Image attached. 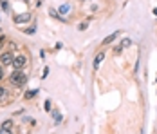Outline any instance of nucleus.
I'll return each mask as SVG.
<instances>
[{
	"mask_svg": "<svg viewBox=\"0 0 157 134\" xmlns=\"http://www.w3.org/2000/svg\"><path fill=\"white\" fill-rule=\"evenodd\" d=\"M117 35H119V31H116V33H112V35H109L105 40H103V45H109V44H112L116 38H117Z\"/></svg>",
	"mask_w": 157,
	"mask_h": 134,
	"instance_id": "nucleus-6",
	"label": "nucleus"
},
{
	"mask_svg": "<svg viewBox=\"0 0 157 134\" xmlns=\"http://www.w3.org/2000/svg\"><path fill=\"white\" fill-rule=\"evenodd\" d=\"M154 15H155V16H157V9H154Z\"/></svg>",
	"mask_w": 157,
	"mask_h": 134,
	"instance_id": "nucleus-16",
	"label": "nucleus"
},
{
	"mask_svg": "<svg viewBox=\"0 0 157 134\" xmlns=\"http://www.w3.org/2000/svg\"><path fill=\"white\" fill-rule=\"evenodd\" d=\"M24 31H25V33H31V35H33V33H34V27H29V29H24Z\"/></svg>",
	"mask_w": 157,
	"mask_h": 134,
	"instance_id": "nucleus-14",
	"label": "nucleus"
},
{
	"mask_svg": "<svg viewBox=\"0 0 157 134\" xmlns=\"http://www.w3.org/2000/svg\"><path fill=\"white\" fill-rule=\"evenodd\" d=\"M29 20H31V15H29V13H24V15L15 16V22H16V24H24V22H29Z\"/></svg>",
	"mask_w": 157,
	"mask_h": 134,
	"instance_id": "nucleus-4",
	"label": "nucleus"
},
{
	"mask_svg": "<svg viewBox=\"0 0 157 134\" xmlns=\"http://www.w3.org/2000/svg\"><path fill=\"white\" fill-rule=\"evenodd\" d=\"M11 127H13V121H11V120H6V121L2 123V131H9Z\"/></svg>",
	"mask_w": 157,
	"mask_h": 134,
	"instance_id": "nucleus-8",
	"label": "nucleus"
},
{
	"mask_svg": "<svg viewBox=\"0 0 157 134\" xmlns=\"http://www.w3.org/2000/svg\"><path fill=\"white\" fill-rule=\"evenodd\" d=\"M9 82H11L15 87H24V85L27 83V76H25V73H22L20 69H16L15 73H11Z\"/></svg>",
	"mask_w": 157,
	"mask_h": 134,
	"instance_id": "nucleus-1",
	"label": "nucleus"
},
{
	"mask_svg": "<svg viewBox=\"0 0 157 134\" xmlns=\"http://www.w3.org/2000/svg\"><path fill=\"white\" fill-rule=\"evenodd\" d=\"M4 98H6V89L0 87V100H4Z\"/></svg>",
	"mask_w": 157,
	"mask_h": 134,
	"instance_id": "nucleus-10",
	"label": "nucleus"
},
{
	"mask_svg": "<svg viewBox=\"0 0 157 134\" xmlns=\"http://www.w3.org/2000/svg\"><path fill=\"white\" fill-rule=\"evenodd\" d=\"M54 121H56V123H60V121H62V116H60L58 112H54Z\"/></svg>",
	"mask_w": 157,
	"mask_h": 134,
	"instance_id": "nucleus-12",
	"label": "nucleus"
},
{
	"mask_svg": "<svg viewBox=\"0 0 157 134\" xmlns=\"http://www.w3.org/2000/svg\"><path fill=\"white\" fill-rule=\"evenodd\" d=\"M13 60H15V56H13L11 53H4V55L0 56V62H2V65H9V63H13Z\"/></svg>",
	"mask_w": 157,
	"mask_h": 134,
	"instance_id": "nucleus-3",
	"label": "nucleus"
},
{
	"mask_svg": "<svg viewBox=\"0 0 157 134\" xmlns=\"http://www.w3.org/2000/svg\"><path fill=\"white\" fill-rule=\"evenodd\" d=\"M67 11H69V6H67V4H65V6H62V7H60V13H67Z\"/></svg>",
	"mask_w": 157,
	"mask_h": 134,
	"instance_id": "nucleus-11",
	"label": "nucleus"
},
{
	"mask_svg": "<svg viewBox=\"0 0 157 134\" xmlns=\"http://www.w3.org/2000/svg\"><path fill=\"white\" fill-rule=\"evenodd\" d=\"M83 2H85V0H83Z\"/></svg>",
	"mask_w": 157,
	"mask_h": 134,
	"instance_id": "nucleus-18",
	"label": "nucleus"
},
{
	"mask_svg": "<svg viewBox=\"0 0 157 134\" xmlns=\"http://www.w3.org/2000/svg\"><path fill=\"white\" fill-rule=\"evenodd\" d=\"M2 76H4V71H2V67H0V80H2Z\"/></svg>",
	"mask_w": 157,
	"mask_h": 134,
	"instance_id": "nucleus-15",
	"label": "nucleus"
},
{
	"mask_svg": "<svg viewBox=\"0 0 157 134\" xmlns=\"http://www.w3.org/2000/svg\"><path fill=\"white\" fill-rule=\"evenodd\" d=\"M34 94H36V91H29V92H25V100H31Z\"/></svg>",
	"mask_w": 157,
	"mask_h": 134,
	"instance_id": "nucleus-9",
	"label": "nucleus"
},
{
	"mask_svg": "<svg viewBox=\"0 0 157 134\" xmlns=\"http://www.w3.org/2000/svg\"><path fill=\"white\" fill-rule=\"evenodd\" d=\"M105 58V55H103V53H99V55H98V56H96V60H94V69H98V67H99V63H101V60Z\"/></svg>",
	"mask_w": 157,
	"mask_h": 134,
	"instance_id": "nucleus-7",
	"label": "nucleus"
},
{
	"mask_svg": "<svg viewBox=\"0 0 157 134\" xmlns=\"http://www.w3.org/2000/svg\"><path fill=\"white\" fill-rule=\"evenodd\" d=\"M22 2H27V0H22Z\"/></svg>",
	"mask_w": 157,
	"mask_h": 134,
	"instance_id": "nucleus-17",
	"label": "nucleus"
},
{
	"mask_svg": "<svg viewBox=\"0 0 157 134\" xmlns=\"http://www.w3.org/2000/svg\"><path fill=\"white\" fill-rule=\"evenodd\" d=\"M130 44H132V42H130V38H126V40H123V42H121V45H117V47L114 49V53H116V55H119V53H121V51H123L125 47H128Z\"/></svg>",
	"mask_w": 157,
	"mask_h": 134,
	"instance_id": "nucleus-5",
	"label": "nucleus"
},
{
	"mask_svg": "<svg viewBox=\"0 0 157 134\" xmlns=\"http://www.w3.org/2000/svg\"><path fill=\"white\" fill-rule=\"evenodd\" d=\"M87 29V22H85V24H79V31H85Z\"/></svg>",
	"mask_w": 157,
	"mask_h": 134,
	"instance_id": "nucleus-13",
	"label": "nucleus"
},
{
	"mask_svg": "<svg viewBox=\"0 0 157 134\" xmlns=\"http://www.w3.org/2000/svg\"><path fill=\"white\" fill-rule=\"evenodd\" d=\"M25 63H27V58H25L24 55H18V56H15V60H13V65H15L16 69H22Z\"/></svg>",
	"mask_w": 157,
	"mask_h": 134,
	"instance_id": "nucleus-2",
	"label": "nucleus"
}]
</instances>
